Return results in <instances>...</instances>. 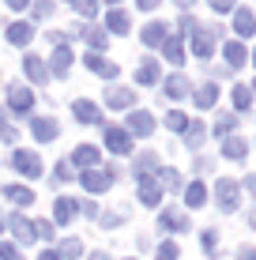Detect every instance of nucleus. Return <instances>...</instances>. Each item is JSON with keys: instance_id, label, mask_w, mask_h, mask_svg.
<instances>
[{"instance_id": "1", "label": "nucleus", "mask_w": 256, "mask_h": 260, "mask_svg": "<svg viewBox=\"0 0 256 260\" xmlns=\"http://www.w3.org/2000/svg\"><path fill=\"white\" fill-rule=\"evenodd\" d=\"M237 189H241V185L230 181V177L215 181V204H218V211H234L237 208Z\"/></svg>"}, {"instance_id": "2", "label": "nucleus", "mask_w": 256, "mask_h": 260, "mask_svg": "<svg viewBox=\"0 0 256 260\" xmlns=\"http://www.w3.org/2000/svg\"><path fill=\"white\" fill-rule=\"evenodd\" d=\"M12 166L19 170L23 177H42V158L34 151H15L12 155Z\"/></svg>"}, {"instance_id": "3", "label": "nucleus", "mask_w": 256, "mask_h": 260, "mask_svg": "<svg viewBox=\"0 0 256 260\" xmlns=\"http://www.w3.org/2000/svg\"><path fill=\"white\" fill-rule=\"evenodd\" d=\"M109 185H113V170H98V166H94V170L83 174V189L87 192H105Z\"/></svg>"}, {"instance_id": "4", "label": "nucleus", "mask_w": 256, "mask_h": 260, "mask_svg": "<svg viewBox=\"0 0 256 260\" xmlns=\"http://www.w3.org/2000/svg\"><path fill=\"white\" fill-rule=\"evenodd\" d=\"M158 226L170 230V234H181V230H189V219H185V211H181V208H166V211H162V219H158Z\"/></svg>"}, {"instance_id": "5", "label": "nucleus", "mask_w": 256, "mask_h": 260, "mask_svg": "<svg viewBox=\"0 0 256 260\" xmlns=\"http://www.w3.org/2000/svg\"><path fill=\"white\" fill-rule=\"evenodd\" d=\"M30 132H34V140L49 143V140H57V121H53V117H34L30 121Z\"/></svg>"}, {"instance_id": "6", "label": "nucleus", "mask_w": 256, "mask_h": 260, "mask_svg": "<svg viewBox=\"0 0 256 260\" xmlns=\"http://www.w3.org/2000/svg\"><path fill=\"white\" fill-rule=\"evenodd\" d=\"M128 132H136V136H151L155 132V117L151 113H128Z\"/></svg>"}, {"instance_id": "7", "label": "nucleus", "mask_w": 256, "mask_h": 260, "mask_svg": "<svg viewBox=\"0 0 256 260\" xmlns=\"http://www.w3.org/2000/svg\"><path fill=\"white\" fill-rule=\"evenodd\" d=\"M8 226H12L15 241H23V245H30V241H34V222H26L23 215H12V219H8Z\"/></svg>"}, {"instance_id": "8", "label": "nucleus", "mask_w": 256, "mask_h": 260, "mask_svg": "<svg viewBox=\"0 0 256 260\" xmlns=\"http://www.w3.org/2000/svg\"><path fill=\"white\" fill-rule=\"evenodd\" d=\"M76 200H72V196H60V200H57V208H53V219H57L60 222V226H68V222H72L76 219Z\"/></svg>"}, {"instance_id": "9", "label": "nucleus", "mask_w": 256, "mask_h": 260, "mask_svg": "<svg viewBox=\"0 0 256 260\" xmlns=\"http://www.w3.org/2000/svg\"><path fill=\"white\" fill-rule=\"evenodd\" d=\"M139 200H143L147 208H155V204L162 200V185L151 181V177H143V181H139Z\"/></svg>"}, {"instance_id": "10", "label": "nucleus", "mask_w": 256, "mask_h": 260, "mask_svg": "<svg viewBox=\"0 0 256 260\" xmlns=\"http://www.w3.org/2000/svg\"><path fill=\"white\" fill-rule=\"evenodd\" d=\"M105 147L117 151V155H125V151L132 147V140H128V132H125V128H109V132H105Z\"/></svg>"}, {"instance_id": "11", "label": "nucleus", "mask_w": 256, "mask_h": 260, "mask_svg": "<svg viewBox=\"0 0 256 260\" xmlns=\"http://www.w3.org/2000/svg\"><path fill=\"white\" fill-rule=\"evenodd\" d=\"M72 166H83V170L98 166V147H91V143H83V147H76V155H72Z\"/></svg>"}, {"instance_id": "12", "label": "nucleus", "mask_w": 256, "mask_h": 260, "mask_svg": "<svg viewBox=\"0 0 256 260\" xmlns=\"http://www.w3.org/2000/svg\"><path fill=\"white\" fill-rule=\"evenodd\" d=\"M8 102H12L15 113H26L34 98H30V91H26V87H12V91H8Z\"/></svg>"}, {"instance_id": "13", "label": "nucleus", "mask_w": 256, "mask_h": 260, "mask_svg": "<svg viewBox=\"0 0 256 260\" xmlns=\"http://www.w3.org/2000/svg\"><path fill=\"white\" fill-rule=\"evenodd\" d=\"M4 196L15 204V208H26V204L34 200V192L26 189V185H4Z\"/></svg>"}, {"instance_id": "14", "label": "nucleus", "mask_w": 256, "mask_h": 260, "mask_svg": "<svg viewBox=\"0 0 256 260\" xmlns=\"http://www.w3.org/2000/svg\"><path fill=\"white\" fill-rule=\"evenodd\" d=\"M223 155H226V158H245V155H249V147H245V140H241V136H226Z\"/></svg>"}, {"instance_id": "15", "label": "nucleus", "mask_w": 256, "mask_h": 260, "mask_svg": "<svg viewBox=\"0 0 256 260\" xmlns=\"http://www.w3.org/2000/svg\"><path fill=\"white\" fill-rule=\"evenodd\" d=\"M204 200H207V189H204L200 181H192L189 189H185V204H189V208H200Z\"/></svg>"}, {"instance_id": "16", "label": "nucleus", "mask_w": 256, "mask_h": 260, "mask_svg": "<svg viewBox=\"0 0 256 260\" xmlns=\"http://www.w3.org/2000/svg\"><path fill=\"white\" fill-rule=\"evenodd\" d=\"M143 42H147V46H166V26L162 23H151V26H147V30H143Z\"/></svg>"}, {"instance_id": "17", "label": "nucleus", "mask_w": 256, "mask_h": 260, "mask_svg": "<svg viewBox=\"0 0 256 260\" xmlns=\"http://www.w3.org/2000/svg\"><path fill=\"white\" fill-rule=\"evenodd\" d=\"M105 102H109L113 110H125V106H132V91H121V87H109Z\"/></svg>"}, {"instance_id": "18", "label": "nucleus", "mask_w": 256, "mask_h": 260, "mask_svg": "<svg viewBox=\"0 0 256 260\" xmlns=\"http://www.w3.org/2000/svg\"><path fill=\"white\" fill-rule=\"evenodd\" d=\"M68 64H72V53H68V46H60L57 53H53V76H64Z\"/></svg>"}, {"instance_id": "19", "label": "nucleus", "mask_w": 256, "mask_h": 260, "mask_svg": "<svg viewBox=\"0 0 256 260\" xmlns=\"http://www.w3.org/2000/svg\"><path fill=\"white\" fill-rule=\"evenodd\" d=\"M23 68H26V76H30L34 83H46V79H49V76H46V64H42L38 57H26V64H23Z\"/></svg>"}, {"instance_id": "20", "label": "nucleus", "mask_w": 256, "mask_h": 260, "mask_svg": "<svg viewBox=\"0 0 256 260\" xmlns=\"http://www.w3.org/2000/svg\"><path fill=\"white\" fill-rule=\"evenodd\" d=\"M87 68H91V72H102V76H105V79H113V76H117V68H113V64H109V60H102V57H94V53H91V57H87Z\"/></svg>"}, {"instance_id": "21", "label": "nucleus", "mask_w": 256, "mask_h": 260, "mask_svg": "<svg viewBox=\"0 0 256 260\" xmlns=\"http://www.w3.org/2000/svg\"><path fill=\"white\" fill-rule=\"evenodd\" d=\"M76 121H83V124L98 121V110H94V102H76Z\"/></svg>"}, {"instance_id": "22", "label": "nucleus", "mask_w": 256, "mask_h": 260, "mask_svg": "<svg viewBox=\"0 0 256 260\" xmlns=\"http://www.w3.org/2000/svg\"><path fill=\"white\" fill-rule=\"evenodd\" d=\"M215 98H218V87H215V83H204V87L196 91V102L204 106V110H207V106H215Z\"/></svg>"}, {"instance_id": "23", "label": "nucleus", "mask_w": 256, "mask_h": 260, "mask_svg": "<svg viewBox=\"0 0 256 260\" xmlns=\"http://www.w3.org/2000/svg\"><path fill=\"white\" fill-rule=\"evenodd\" d=\"M234 26H237V34H252V30H256V19H252V12H237Z\"/></svg>"}, {"instance_id": "24", "label": "nucleus", "mask_w": 256, "mask_h": 260, "mask_svg": "<svg viewBox=\"0 0 256 260\" xmlns=\"http://www.w3.org/2000/svg\"><path fill=\"white\" fill-rule=\"evenodd\" d=\"M158 79V60H143L139 64V83H155Z\"/></svg>"}, {"instance_id": "25", "label": "nucleus", "mask_w": 256, "mask_h": 260, "mask_svg": "<svg viewBox=\"0 0 256 260\" xmlns=\"http://www.w3.org/2000/svg\"><path fill=\"white\" fill-rule=\"evenodd\" d=\"M109 30L113 34H128V15L125 12H109Z\"/></svg>"}, {"instance_id": "26", "label": "nucleus", "mask_w": 256, "mask_h": 260, "mask_svg": "<svg viewBox=\"0 0 256 260\" xmlns=\"http://www.w3.org/2000/svg\"><path fill=\"white\" fill-rule=\"evenodd\" d=\"M151 170H158V158H155V155H139V158H136V174L147 177Z\"/></svg>"}, {"instance_id": "27", "label": "nucleus", "mask_w": 256, "mask_h": 260, "mask_svg": "<svg viewBox=\"0 0 256 260\" xmlns=\"http://www.w3.org/2000/svg\"><path fill=\"white\" fill-rule=\"evenodd\" d=\"M79 253H83L79 238H64V245H60V256H79Z\"/></svg>"}, {"instance_id": "28", "label": "nucleus", "mask_w": 256, "mask_h": 260, "mask_svg": "<svg viewBox=\"0 0 256 260\" xmlns=\"http://www.w3.org/2000/svg\"><path fill=\"white\" fill-rule=\"evenodd\" d=\"M226 60H230V64H245V49L237 46V42H230V46H226Z\"/></svg>"}, {"instance_id": "29", "label": "nucleus", "mask_w": 256, "mask_h": 260, "mask_svg": "<svg viewBox=\"0 0 256 260\" xmlns=\"http://www.w3.org/2000/svg\"><path fill=\"white\" fill-rule=\"evenodd\" d=\"M189 147H200V143H204V124H189Z\"/></svg>"}, {"instance_id": "30", "label": "nucleus", "mask_w": 256, "mask_h": 260, "mask_svg": "<svg viewBox=\"0 0 256 260\" xmlns=\"http://www.w3.org/2000/svg\"><path fill=\"white\" fill-rule=\"evenodd\" d=\"M8 38H12V42H26V38H30V26H26V23H15L12 30H8Z\"/></svg>"}, {"instance_id": "31", "label": "nucleus", "mask_w": 256, "mask_h": 260, "mask_svg": "<svg viewBox=\"0 0 256 260\" xmlns=\"http://www.w3.org/2000/svg\"><path fill=\"white\" fill-rule=\"evenodd\" d=\"M0 260H23V253L12 245V241H0Z\"/></svg>"}, {"instance_id": "32", "label": "nucleus", "mask_w": 256, "mask_h": 260, "mask_svg": "<svg viewBox=\"0 0 256 260\" xmlns=\"http://www.w3.org/2000/svg\"><path fill=\"white\" fill-rule=\"evenodd\" d=\"M181 253H177V245H173V241H162V245H158V260H177Z\"/></svg>"}, {"instance_id": "33", "label": "nucleus", "mask_w": 256, "mask_h": 260, "mask_svg": "<svg viewBox=\"0 0 256 260\" xmlns=\"http://www.w3.org/2000/svg\"><path fill=\"white\" fill-rule=\"evenodd\" d=\"M234 102H237V110H249V102H252V91L237 87V91H234Z\"/></svg>"}, {"instance_id": "34", "label": "nucleus", "mask_w": 256, "mask_h": 260, "mask_svg": "<svg viewBox=\"0 0 256 260\" xmlns=\"http://www.w3.org/2000/svg\"><path fill=\"white\" fill-rule=\"evenodd\" d=\"M166 124H170L173 132H185V128H189V121H185V113H170V117H166Z\"/></svg>"}, {"instance_id": "35", "label": "nucleus", "mask_w": 256, "mask_h": 260, "mask_svg": "<svg viewBox=\"0 0 256 260\" xmlns=\"http://www.w3.org/2000/svg\"><path fill=\"white\" fill-rule=\"evenodd\" d=\"M166 91H170L173 98H181L185 91H189V83H185V79H170V87H166Z\"/></svg>"}, {"instance_id": "36", "label": "nucleus", "mask_w": 256, "mask_h": 260, "mask_svg": "<svg viewBox=\"0 0 256 260\" xmlns=\"http://www.w3.org/2000/svg\"><path fill=\"white\" fill-rule=\"evenodd\" d=\"M76 8L83 15H94V12H98V0H76Z\"/></svg>"}, {"instance_id": "37", "label": "nucleus", "mask_w": 256, "mask_h": 260, "mask_svg": "<svg viewBox=\"0 0 256 260\" xmlns=\"http://www.w3.org/2000/svg\"><path fill=\"white\" fill-rule=\"evenodd\" d=\"M166 57H170V60H181V42H166Z\"/></svg>"}, {"instance_id": "38", "label": "nucleus", "mask_w": 256, "mask_h": 260, "mask_svg": "<svg viewBox=\"0 0 256 260\" xmlns=\"http://www.w3.org/2000/svg\"><path fill=\"white\" fill-rule=\"evenodd\" d=\"M102 42H105V34H102V30H91V46H94V49H105Z\"/></svg>"}, {"instance_id": "39", "label": "nucleus", "mask_w": 256, "mask_h": 260, "mask_svg": "<svg viewBox=\"0 0 256 260\" xmlns=\"http://www.w3.org/2000/svg\"><path fill=\"white\" fill-rule=\"evenodd\" d=\"M245 189H249V192H252V200H256V174L245 177Z\"/></svg>"}, {"instance_id": "40", "label": "nucleus", "mask_w": 256, "mask_h": 260, "mask_svg": "<svg viewBox=\"0 0 256 260\" xmlns=\"http://www.w3.org/2000/svg\"><path fill=\"white\" fill-rule=\"evenodd\" d=\"M230 4H234V0H211V8H215V12H226Z\"/></svg>"}, {"instance_id": "41", "label": "nucleus", "mask_w": 256, "mask_h": 260, "mask_svg": "<svg viewBox=\"0 0 256 260\" xmlns=\"http://www.w3.org/2000/svg\"><path fill=\"white\" fill-rule=\"evenodd\" d=\"M237 256H241V260H256V249H241Z\"/></svg>"}, {"instance_id": "42", "label": "nucleus", "mask_w": 256, "mask_h": 260, "mask_svg": "<svg viewBox=\"0 0 256 260\" xmlns=\"http://www.w3.org/2000/svg\"><path fill=\"white\" fill-rule=\"evenodd\" d=\"M38 260H60V253H53V249H46V253H42Z\"/></svg>"}, {"instance_id": "43", "label": "nucleus", "mask_w": 256, "mask_h": 260, "mask_svg": "<svg viewBox=\"0 0 256 260\" xmlns=\"http://www.w3.org/2000/svg\"><path fill=\"white\" fill-rule=\"evenodd\" d=\"M139 4H143V8H155V4H158V0H139Z\"/></svg>"}, {"instance_id": "44", "label": "nucleus", "mask_w": 256, "mask_h": 260, "mask_svg": "<svg viewBox=\"0 0 256 260\" xmlns=\"http://www.w3.org/2000/svg\"><path fill=\"white\" fill-rule=\"evenodd\" d=\"M8 4H12V8H23V4H26V0H8Z\"/></svg>"}, {"instance_id": "45", "label": "nucleus", "mask_w": 256, "mask_h": 260, "mask_svg": "<svg viewBox=\"0 0 256 260\" xmlns=\"http://www.w3.org/2000/svg\"><path fill=\"white\" fill-rule=\"evenodd\" d=\"M94 260H109V256H105V253H94Z\"/></svg>"}, {"instance_id": "46", "label": "nucleus", "mask_w": 256, "mask_h": 260, "mask_svg": "<svg viewBox=\"0 0 256 260\" xmlns=\"http://www.w3.org/2000/svg\"><path fill=\"white\" fill-rule=\"evenodd\" d=\"M177 4H192V0H177Z\"/></svg>"}]
</instances>
